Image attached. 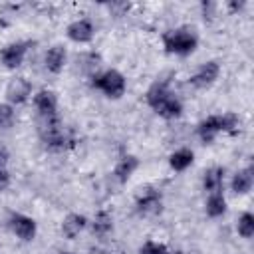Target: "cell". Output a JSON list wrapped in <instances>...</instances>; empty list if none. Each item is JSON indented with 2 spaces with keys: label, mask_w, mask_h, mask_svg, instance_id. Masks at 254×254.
<instances>
[{
  "label": "cell",
  "mask_w": 254,
  "mask_h": 254,
  "mask_svg": "<svg viewBox=\"0 0 254 254\" xmlns=\"http://www.w3.org/2000/svg\"><path fill=\"white\" fill-rule=\"evenodd\" d=\"M218 75H220V65H218V62L210 60L196 67V71L189 77V83L196 89H206L218 79Z\"/></svg>",
  "instance_id": "52a82bcc"
},
{
  "label": "cell",
  "mask_w": 254,
  "mask_h": 254,
  "mask_svg": "<svg viewBox=\"0 0 254 254\" xmlns=\"http://www.w3.org/2000/svg\"><path fill=\"white\" fill-rule=\"evenodd\" d=\"M204 212L210 218H220L226 214V196L222 192H210L204 202Z\"/></svg>",
  "instance_id": "d6986e66"
},
{
  "label": "cell",
  "mask_w": 254,
  "mask_h": 254,
  "mask_svg": "<svg viewBox=\"0 0 254 254\" xmlns=\"http://www.w3.org/2000/svg\"><path fill=\"white\" fill-rule=\"evenodd\" d=\"M10 230L24 242H30L36 238V232H38V224L32 216L28 214H20V212H14L10 214Z\"/></svg>",
  "instance_id": "30bf717a"
},
{
  "label": "cell",
  "mask_w": 254,
  "mask_h": 254,
  "mask_svg": "<svg viewBox=\"0 0 254 254\" xmlns=\"http://www.w3.org/2000/svg\"><path fill=\"white\" fill-rule=\"evenodd\" d=\"M169 254H185L183 250H175V252H169Z\"/></svg>",
  "instance_id": "83f0119b"
},
{
  "label": "cell",
  "mask_w": 254,
  "mask_h": 254,
  "mask_svg": "<svg viewBox=\"0 0 254 254\" xmlns=\"http://www.w3.org/2000/svg\"><path fill=\"white\" fill-rule=\"evenodd\" d=\"M38 135L44 147L50 151H62L67 145V133L58 113L38 119Z\"/></svg>",
  "instance_id": "277c9868"
},
{
  "label": "cell",
  "mask_w": 254,
  "mask_h": 254,
  "mask_svg": "<svg viewBox=\"0 0 254 254\" xmlns=\"http://www.w3.org/2000/svg\"><path fill=\"white\" fill-rule=\"evenodd\" d=\"M254 187V169L252 167H246V169H240L234 177H232V183H230V189L234 194H248Z\"/></svg>",
  "instance_id": "2e32d148"
},
{
  "label": "cell",
  "mask_w": 254,
  "mask_h": 254,
  "mask_svg": "<svg viewBox=\"0 0 254 254\" xmlns=\"http://www.w3.org/2000/svg\"><path fill=\"white\" fill-rule=\"evenodd\" d=\"M87 226V218L79 212H69L64 220H62V234L67 240H73L79 236V232H83Z\"/></svg>",
  "instance_id": "5bb4252c"
},
{
  "label": "cell",
  "mask_w": 254,
  "mask_h": 254,
  "mask_svg": "<svg viewBox=\"0 0 254 254\" xmlns=\"http://www.w3.org/2000/svg\"><path fill=\"white\" fill-rule=\"evenodd\" d=\"M91 85L109 99H119L127 91V79L119 69H105L91 77Z\"/></svg>",
  "instance_id": "5b68a950"
},
{
  "label": "cell",
  "mask_w": 254,
  "mask_h": 254,
  "mask_svg": "<svg viewBox=\"0 0 254 254\" xmlns=\"http://www.w3.org/2000/svg\"><path fill=\"white\" fill-rule=\"evenodd\" d=\"M8 159H10V151H8V147L4 143H0V167H6Z\"/></svg>",
  "instance_id": "484cf974"
},
{
  "label": "cell",
  "mask_w": 254,
  "mask_h": 254,
  "mask_svg": "<svg viewBox=\"0 0 254 254\" xmlns=\"http://www.w3.org/2000/svg\"><path fill=\"white\" fill-rule=\"evenodd\" d=\"M60 254H73V252H60Z\"/></svg>",
  "instance_id": "f1b7e54d"
},
{
  "label": "cell",
  "mask_w": 254,
  "mask_h": 254,
  "mask_svg": "<svg viewBox=\"0 0 254 254\" xmlns=\"http://www.w3.org/2000/svg\"><path fill=\"white\" fill-rule=\"evenodd\" d=\"M67 64V50L60 44L52 46L44 56V65L50 73H62Z\"/></svg>",
  "instance_id": "4fadbf2b"
},
{
  "label": "cell",
  "mask_w": 254,
  "mask_h": 254,
  "mask_svg": "<svg viewBox=\"0 0 254 254\" xmlns=\"http://www.w3.org/2000/svg\"><path fill=\"white\" fill-rule=\"evenodd\" d=\"M145 101L163 119H177L183 113V101L171 91L167 81H155L147 89Z\"/></svg>",
  "instance_id": "6da1fadb"
},
{
  "label": "cell",
  "mask_w": 254,
  "mask_h": 254,
  "mask_svg": "<svg viewBox=\"0 0 254 254\" xmlns=\"http://www.w3.org/2000/svg\"><path fill=\"white\" fill-rule=\"evenodd\" d=\"M135 210L141 216H155L163 210V194L153 189V187H145L139 196L135 198Z\"/></svg>",
  "instance_id": "8992f818"
},
{
  "label": "cell",
  "mask_w": 254,
  "mask_h": 254,
  "mask_svg": "<svg viewBox=\"0 0 254 254\" xmlns=\"http://www.w3.org/2000/svg\"><path fill=\"white\" fill-rule=\"evenodd\" d=\"M109 10H115V16H123L129 10V4H125V2H113V4H109Z\"/></svg>",
  "instance_id": "d4e9b609"
},
{
  "label": "cell",
  "mask_w": 254,
  "mask_h": 254,
  "mask_svg": "<svg viewBox=\"0 0 254 254\" xmlns=\"http://www.w3.org/2000/svg\"><path fill=\"white\" fill-rule=\"evenodd\" d=\"M28 46H30V42H12V44H6L0 50V62H2V65L8 67V69L20 67L24 64V60H26Z\"/></svg>",
  "instance_id": "9c48e42d"
},
{
  "label": "cell",
  "mask_w": 254,
  "mask_h": 254,
  "mask_svg": "<svg viewBox=\"0 0 254 254\" xmlns=\"http://www.w3.org/2000/svg\"><path fill=\"white\" fill-rule=\"evenodd\" d=\"M222 185H224V169L222 167H210L204 171L202 175V189L210 194V192H222Z\"/></svg>",
  "instance_id": "e0dca14e"
},
{
  "label": "cell",
  "mask_w": 254,
  "mask_h": 254,
  "mask_svg": "<svg viewBox=\"0 0 254 254\" xmlns=\"http://www.w3.org/2000/svg\"><path fill=\"white\" fill-rule=\"evenodd\" d=\"M139 254H169V248L163 244V242H157V240H145L139 248Z\"/></svg>",
  "instance_id": "603a6c76"
},
{
  "label": "cell",
  "mask_w": 254,
  "mask_h": 254,
  "mask_svg": "<svg viewBox=\"0 0 254 254\" xmlns=\"http://www.w3.org/2000/svg\"><path fill=\"white\" fill-rule=\"evenodd\" d=\"M65 34L75 44H89L93 40L95 28H93V22L89 18H77V20H73V22L67 24Z\"/></svg>",
  "instance_id": "8fae6325"
},
{
  "label": "cell",
  "mask_w": 254,
  "mask_h": 254,
  "mask_svg": "<svg viewBox=\"0 0 254 254\" xmlns=\"http://www.w3.org/2000/svg\"><path fill=\"white\" fill-rule=\"evenodd\" d=\"M32 101H34V107H36L40 117H48V115L58 113V95L52 89H40Z\"/></svg>",
  "instance_id": "7c38bea8"
},
{
  "label": "cell",
  "mask_w": 254,
  "mask_h": 254,
  "mask_svg": "<svg viewBox=\"0 0 254 254\" xmlns=\"http://www.w3.org/2000/svg\"><path fill=\"white\" fill-rule=\"evenodd\" d=\"M10 187V173L6 167H0V192H4Z\"/></svg>",
  "instance_id": "cb8c5ba5"
},
{
  "label": "cell",
  "mask_w": 254,
  "mask_h": 254,
  "mask_svg": "<svg viewBox=\"0 0 254 254\" xmlns=\"http://www.w3.org/2000/svg\"><path fill=\"white\" fill-rule=\"evenodd\" d=\"M240 125V117L236 113H214L202 119L196 127V135L204 145H210L218 133H232Z\"/></svg>",
  "instance_id": "7a4b0ae2"
},
{
  "label": "cell",
  "mask_w": 254,
  "mask_h": 254,
  "mask_svg": "<svg viewBox=\"0 0 254 254\" xmlns=\"http://www.w3.org/2000/svg\"><path fill=\"white\" fill-rule=\"evenodd\" d=\"M4 95H6V103H10V105H22L32 95V83L26 77L16 75V77H12L8 81V85L4 89Z\"/></svg>",
  "instance_id": "ba28073f"
},
{
  "label": "cell",
  "mask_w": 254,
  "mask_h": 254,
  "mask_svg": "<svg viewBox=\"0 0 254 254\" xmlns=\"http://www.w3.org/2000/svg\"><path fill=\"white\" fill-rule=\"evenodd\" d=\"M16 121V111H14V105L10 103H0V129H10Z\"/></svg>",
  "instance_id": "7402d4cb"
},
{
  "label": "cell",
  "mask_w": 254,
  "mask_h": 254,
  "mask_svg": "<svg viewBox=\"0 0 254 254\" xmlns=\"http://www.w3.org/2000/svg\"><path fill=\"white\" fill-rule=\"evenodd\" d=\"M91 230L95 236H107L113 230V216L109 210H99L91 222Z\"/></svg>",
  "instance_id": "ffe728a7"
},
{
  "label": "cell",
  "mask_w": 254,
  "mask_h": 254,
  "mask_svg": "<svg viewBox=\"0 0 254 254\" xmlns=\"http://www.w3.org/2000/svg\"><path fill=\"white\" fill-rule=\"evenodd\" d=\"M137 169H139V159L135 155H123L117 159V163L113 167V177L119 183H127Z\"/></svg>",
  "instance_id": "9a60e30c"
},
{
  "label": "cell",
  "mask_w": 254,
  "mask_h": 254,
  "mask_svg": "<svg viewBox=\"0 0 254 254\" xmlns=\"http://www.w3.org/2000/svg\"><path fill=\"white\" fill-rule=\"evenodd\" d=\"M161 40H163L165 52L167 54H175V56H190L198 48V36L189 26L167 30L161 36Z\"/></svg>",
  "instance_id": "3957f363"
},
{
  "label": "cell",
  "mask_w": 254,
  "mask_h": 254,
  "mask_svg": "<svg viewBox=\"0 0 254 254\" xmlns=\"http://www.w3.org/2000/svg\"><path fill=\"white\" fill-rule=\"evenodd\" d=\"M226 6H228V10H232V12H240V10L246 6V2H244V0H240V2H234V0H230Z\"/></svg>",
  "instance_id": "4316f807"
},
{
  "label": "cell",
  "mask_w": 254,
  "mask_h": 254,
  "mask_svg": "<svg viewBox=\"0 0 254 254\" xmlns=\"http://www.w3.org/2000/svg\"><path fill=\"white\" fill-rule=\"evenodd\" d=\"M192 161H194L192 149L181 147V149H177V151L169 157V167H171L173 171H177V173H183V171H187V169L192 165Z\"/></svg>",
  "instance_id": "ac0fdd59"
},
{
  "label": "cell",
  "mask_w": 254,
  "mask_h": 254,
  "mask_svg": "<svg viewBox=\"0 0 254 254\" xmlns=\"http://www.w3.org/2000/svg\"><path fill=\"white\" fill-rule=\"evenodd\" d=\"M236 230L242 238H252L254 236V214L252 212H242L238 216V224Z\"/></svg>",
  "instance_id": "44dd1931"
}]
</instances>
